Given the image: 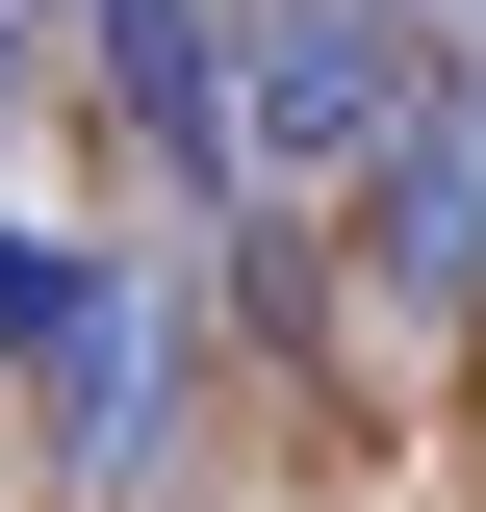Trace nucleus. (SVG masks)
<instances>
[{
	"instance_id": "7ed1b4c3",
	"label": "nucleus",
	"mask_w": 486,
	"mask_h": 512,
	"mask_svg": "<svg viewBox=\"0 0 486 512\" xmlns=\"http://www.w3.org/2000/svg\"><path fill=\"white\" fill-rule=\"evenodd\" d=\"M359 256H384V308H410V333L486 308V77H410V128L359 154Z\"/></svg>"
},
{
	"instance_id": "20e7f679",
	"label": "nucleus",
	"mask_w": 486,
	"mask_h": 512,
	"mask_svg": "<svg viewBox=\"0 0 486 512\" xmlns=\"http://www.w3.org/2000/svg\"><path fill=\"white\" fill-rule=\"evenodd\" d=\"M384 52H410V77H486V0H384Z\"/></svg>"
},
{
	"instance_id": "f257e3e1",
	"label": "nucleus",
	"mask_w": 486,
	"mask_h": 512,
	"mask_svg": "<svg viewBox=\"0 0 486 512\" xmlns=\"http://www.w3.org/2000/svg\"><path fill=\"white\" fill-rule=\"evenodd\" d=\"M384 128H410V52H384V0H205V180H231V231L333 205Z\"/></svg>"
},
{
	"instance_id": "39448f33",
	"label": "nucleus",
	"mask_w": 486,
	"mask_h": 512,
	"mask_svg": "<svg viewBox=\"0 0 486 512\" xmlns=\"http://www.w3.org/2000/svg\"><path fill=\"white\" fill-rule=\"evenodd\" d=\"M0 103H26V26H0Z\"/></svg>"
},
{
	"instance_id": "f03ea898",
	"label": "nucleus",
	"mask_w": 486,
	"mask_h": 512,
	"mask_svg": "<svg viewBox=\"0 0 486 512\" xmlns=\"http://www.w3.org/2000/svg\"><path fill=\"white\" fill-rule=\"evenodd\" d=\"M0 359L52 384V461L77 487H154V410H180V333H154V282L77 231H0Z\"/></svg>"
}]
</instances>
